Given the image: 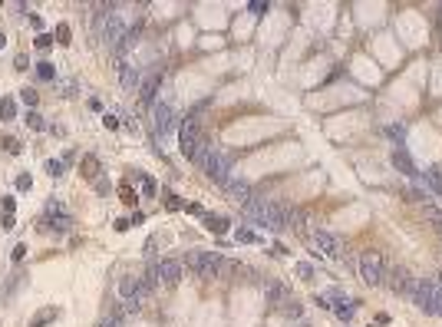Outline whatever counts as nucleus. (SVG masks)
<instances>
[{
  "label": "nucleus",
  "instance_id": "f257e3e1",
  "mask_svg": "<svg viewBox=\"0 0 442 327\" xmlns=\"http://www.w3.org/2000/svg\"><path fill=\"white\" fill-rule=\"evenodd\" d=\"M188 268L195 271V278L201 281H214L225 268V258L214 255V251H191L188 255Z\"/></svg>",
  "mask_w": 442,
  "mask_h": 327
},
{
  "label": "nucleus",
  "instance_id": "f03ea898",
  "mask_svg": "<svg viewBox=\"0 0 442 327\" xmlns=\"http://www.w3.org/2000/svg\"><path fill=\"white\" fill-rule=\"evenodd\" d=\"M360 278H363L370 287L386 284V261H383V255L363 251V255H360Z\"/></svg>",
  "mask_w": 442,
  "mask_h": 327
},
{
  "label": "nucleus",
  "instance_id": "7ed1b4c3",
  "mask_svg": "<svg viewBox=\"0 0 442 327\" xmlns=\"http://www.w3.org/2000/svg\"><path fill=\"white\" fill-rule=\"evenodd\" d=\"M228 169H231V159H228V155H221L218 149H211V155H208L205 166H201V172H205L214 185H228V179H231Z\"/></svg>",
  "mask_w": 442,
  "mask_h": 327
},
{
  "label": "nucleus",
  "instance_id": "20e7f679",
  "mask_svg": "<svg viewBox=\"0 0 442 327\" xmlns=\"http://www.w3.org/2000/svg\"><path fill=\"white\" fill-rule=\"evenodd\" d=\"M314 248L320 251V258H330V261H340L343 258V241L330 232H317L314 235Z\"/></svg>",
  "mask_w": 442,
  "mask_h": 327
},
{
  "label": "nucleus",
  "instance_id": "39448f33",
  "mask_svg": "<svg viewBox=\"0 0 442 327\" xmlns=\"http://www.w3.org/2000/svg\"><path fill=\"white\" fill-rule=\"evenodd\" d=\"M103 37H106V43H112V47H119V43H122V37H126V17L119 14L116 7H112L109 14H106Z\"/></svg>",
  "mask_w": 442,
  "mask_h": 327
},
{
  "label": "nucleus",
  "instance_id": "423d86ee",
  "mask_svg": "<svg viewBox=\"0 0 442 327\" xmlns=\"http://www.w3.org/2000/svg\"><path fill=\"white\" fill-rule=\"evenodd\" d=\"M178 142H182V155H185V159H191L195 145L201 142V139H198V119H195V116H188V119L178 126Z\"/></svg>",
  "mask_w": 442,
  "mask_h": 327
},
{
  "label": "nucleus",
  "instance_id": "0eeeda50",
  "mask_svg": "<svg viewBox=\"0 0 442 327\" xmlns=\"http://www.w3.org/2000/svg\"><path fill=\"white\" fill-rule=\"evenodd\" d=\"M324 301H327V307H333V311H337V317H340V320H350V317H353V311H356L353 301H350L343 291H337V287H330V291H327Z\"/></svg>",
  "mask_w": 442,
  "mask_h": 327
},
{
  "label": "nucleus",
  "instance_id": "6e6552de",
  "mask_svg": "<svg viewBox=\"0 0 442 327\" xmlns=\"http://www.w3.org/2000/svg\"><path fill=\"white\" fill-rule=\"evenodd\" d=\"M158 284H165V287L182 284V261H175V258L158 261Z\"/></svg>",
  "mask_w": 442,
  "mask_h": 327
},
{
  "label": "nucleus",
  "instance_id": "1a4fd4ad",
  "mask_svg": "<svg viewBox=\"0 0 442 327\" xmlns=\"http://www.w3.org/2000/svg\"><path fill=\"white\" fill-rule=\"evenodd\" d=\"M221 192L228 195L231 202H238V205H245V202H251V185L245 182V179H228V185H221Z\"/></svg>",
  "mask_w": 442,
  "mask_h": 327
},
{
  "label": "nucleus",
  "instance_id": "9d476101",
  "mask_svg": "<svg viewBox=\"0 0 442 327\" xmlns=\"http://www.w3.org/2000/svg\"><path fill=\"white\" fill-rule=\"evenodd\" d=\"M158 86H162V73H149V76L139 83V99H142L145 106H152V103H155Z\"/></svg>",
  "mask_w": 442,
  "mask_h": 327
},
{
  "label": "nucleus",
  "instance_id": "9b49d317",
  "mask_svg": "<svg viewBox=\"0 0 442 327\" xmlns=\"http://www.w3.org/2000/svg\"><path fill=\"white\" fill-rule=\"evenodd\" d=\"M172 129V106L168 103H155V132H168Z\"/></svg>",
  "mask_w": 442,
  "mask_h": 327
},
{
  "label": "nucleus",
  "instance_id": "f8f14e48",
  "mask_svg": "<svg viewBox=\"0 0 442 327\" xmlns=\"http://www.w3.org/2000/svg\"><path fill=\"white\" fill-rule=\"evenodd\" d=\"M412 287H416V281H412L406 271L396 268V271H393V291H396V294H409L412 297Z\"/></svg>",
  "mask_w": 442,
  "mask_h": 327
},
{
  "label": "nucleus",
  "instance_id": "ddd939ff",
  "mask_svg": "<svg viewBox=\"0 0 442 327\" xmlns=\"http://www.w3.org/2000/svg\"><path fill=\"white\" fill-rule=\"evenodd\" d=\"M205 225H208V232H214V235H225L231 228V222L225 215H205Z\"/></svg>",
  "mask_w": 442,
  "mask_h": 327
},
{
  "label": "nucleus",
  "instance_id": "4468645a",
  "mask_svg": "<svg viewBox=\"0 0 442 327\" xmlns=\"http://www.w3.org/2000/svg\"><path fill=\"white\" fill-rule=\"evenodd\" d=\"M393 166L399 169V172H406V176H416V166H412V159L406 155V152H393Z\"/></svg>",
  "mask_w": 442,
  "mask_h": 327
},
{
  "label": "nucleus",
  "instance_id": "2eb2a0df",
  "mask_svg": "<svg viewBox=\"0 0 442 327\" xmlns=\"http://www.w3.org/2000/svg\"><path fill=\"white\" fill-rule=\"evenodd\" d=\"M422 182H426L435 195H442V172H439V169H429L426 176H422Z\"/></svg>",
  "mask_w": 442,
  "mask_h": 327
},
{
  "label": "nucleus",
  "instance_id": "dca6fc26",
  "mask_svg": "<svg viewBox=\"0 0 442 327\" xmlns=\"http://www.w3.org/2000/svg\"><path fill=\"white\" fill-rule=\"evenodd\" d=\"M139 33H142V27H132V30H126V37H122V43H119V53H126V50L135 47V40H139Z\"/></svg>",
  "mask_w": 442,
  "mask_h": 327
},
{
  "label": "nucleus",
  "instance_id": "f3484780",
  "mask_svg": "<svg viewBox=\"0 0 442 327\" xmlns=\"http://www.w3.org/2000/svg\"><path fill=\"white\" fill-rule=\"evenodd\" d=\"M83 176L86 179H103L99 176V159H96V155H86V159H83Z\"/></svg>",
  "mask_w": 442,
  "mask_h": 327
},
{
  "label": "nucleus",
  "instance_id": "a211bd4d",
  "mask_svg": "<svg viewBox=\"0 0 442 327\" xmlns=\"http://www.w3.org/2000/svg\"><path fill=\"white\" fill-rule=\"evenodd\" d=\"M56 317H60V307H47V311L40 314V317H33V320H30V327H47L50 320H56Z\"/></svg>",
  "mask_w": 442,
  "mask_h": 327
},
{
  "label": "nucleus",
  "instance_id": "6ab92c4d",
  "mask_svg": "<svg viewBox=\"0 0 442 327\" xmlns=\"http://www.w3.org/2000/svg\"><path fill=\"white\" fill-rule=\"evenodd\" d=\"M208 155H211V145H208V142H198V145H195V152H191V162H195V166L201 169Z\"/></svg>",
  "mask_w": 442,
  "mask_h": 327
},
{
  "label": "nucleus",
  "instance_id": "aec40b11",
  "mask_svg": "<svg viewBox=\"0 0 442 327\" xmlns=\"http://www.w3.org/2000/svg\"><path fill=\"white\" fill-rule=\"evenodd\" d=\"M47 225H50V232H70V218H66V215H50L47 218Z\"/></svg>",
  "mask_w": 442,
  "mask_h": 327
},
{
  "label": "nucleus",
  "instance_id": "412c9836",
  "mask_svg": "<svg viewBox=\"0 0 442 327\" xmlns=\"http://www.w3.org/2000/svg\"><path fill=\"white\" fill-rule=\"evenodd\" d=\"M264 291H268L271 301H284V297H287V287H284V284H277V281H274V284H264Z\"/></svg>",
  "mask_w": 442,
  "mask_h": 327
},
{
  "label": "nucleus",
  "instance_id": "4be33fe9",
  "mask_svg": "<svg viewBox=\"0 0 442 327\" xmlns=\"http://www.w3.org/2000/svg\"><path fill=\"white\" fill-rule=\"evenodd\" d=\"M14 116H17V106H14V99H0V122L14 119Z\"/></svg>",
  "mask_w": 442,
  "mask_h": 327
},
{
  "label": "nucleus",
  "instance_id": "5701e85b",
  "mask_svg": "<svg viewBox=\"0 0 442 327\" xmlns=\"http://www.w3.org/2000/svg\"><path fill=\"white\" fill-rule=\"evenodd\" d=\"M119 76H122V86H132V83H135V66L122 63V70H119Z\"/></svg>",
  "mask_w": 442,
  "mask_h": 327
},
{
  "label": "nucleus",
  "instance_id": "b1692460",
  "mask_svg": "<svg viewBox=\"0 0 442 327\" xmlns=\"http://www.w3.org/2000/svg\"><path fill=\"white\" fill-rule=\"evenodd\" d=\"M47 172H50L53 179H60V176L66 172V162H60V159H50V162H47Z\"/></svg>",
  "mask_w": 442,
  "mask_h": 327
},
{
  "label": "nucleus",
  "instance_id": "393cba45",
  "mask_svg": "<svg viewBox=\"0 0 442 327\" xmlns=\"http://www.w3.org/2000/svg\"><path fill=\"white\" fill-rule=\"evenodd\" d=\"M37 76H40V80H53V76H56L53 63H37Z\"/></svg>",
  "mask_w": 442,
  "mask_h": 327
},
{
  "label": "nucleus",
  "instance_id": "a878e982",
  "mask_svg": "<svg viewBox=\"0 0 442 327\" xmlns=\"http://www.w3.org/2000/svg\"><path fill=\"white\" fill-rule=\"evenodd\" d=\"M119 195H122V202H126V205H135V202H139V195H135L129 185H119Z\"/></svg>",
  "mask_w": 442,
  "mask_h": 327
},
{
  "label": "nucleus",
  "instance_id": "bb28decb",
  "mask_svg": "<svg viewBox=\"0 0 442 327\" xmlns=\"http://www.w3.org/2000/svg\"><path fill=\"white\" fill-rule=\"evenodd\" d=\"M142 192L149 195V199H152V195H158V185H155V179H152V176H142Z\"/></svg>",
  "mask_w": 442,
  "mask_h": 327
},
{
  "label": "nucleus",
  "instance_id": "cd10ccee",
  "mask_svg": "<svg viewBox=\"0 0 442 327\" xmlns=\"http://www.w3.org/2000/svg\"><path fill=\"white\" fill-rule=\"evenodd\" d=\"M27 126H30V129H37V132H40V129H47V122L40 119V112H27Z\"/></svg>",
  "mask_w": 442,
  "mask_h": 327
},
{
  "label": "nucleus",
  "instance_id": "c85d7f7f",
  "mask_svg": "<svg viewBox=\"0 0 442 327\" xmlns=\"http://www.w3.org/2000/svg\"><path fill=\"white\" fill-rule=\"evenodd\" d=\"M248 10H251V14H268V4H264V0H251V4H248Z\"/></svg>",
  "mask_w": 442,
  "mask_h": 327
},
{
  "label": "nucleus",
  "instance_id": "c756f323",
  "mask_svg": "<svg viewBox=\"0 0 442 327\" xmlns=\"http://www.w3.org/2000/svg\"><path fill=\"white\" fill-rule=\"evenodd\" d=\"M56 40L63 43V47L70 43V27H66V24H60V27H56Z\"/></svg>",
  "mask_w": 442,
  "mask_h": 327
},
{
  "label": "nucleus",
  "instance_id": "7c9ffc66",
  "mask_svg": "<svg viewBox=\"0 0 442 327\" xmlns=\"http://www.w3.org/2000/svg\"><path fill=\"white\" fill-rule=\"evenodd\" d=\"M162 199H165V208H182V199H178V195H172V192H165Z\"/></svg>",
  "mask_w": 442,
  "mask_h": 327
},
{
  "label": "nucleus",
  "instance_id": "2f4dec72",
  "mask_svg": "<svg viewBox=\"0 0 442 327\" xmlns=\"http://www.w3.org/2000/svg\"><path fill=\"white\" fill-rule=\"evenodd\" d=\"M235 238H238V241H248V245H254V241H258V235H254V232H248V228H241V232H238Z\"/></svg>",
  "mask_w": 442,
  "mask_h": 327
},
{
  "label": "nucleus",
  "instance_id": "473e14b6",
  "mask_svg": "<svg viewBox=\"0 0 442 327\" xmlns=\"http://www.w3.org/2000/svg\"><path fill=\"white\" fill-rule=\"evenodd\" d=\"M37 47L40 50H50V47H53V37H50V33H40V37H37Z\"/></svg>",
  "mask_w": 442,
  "mask_h": 327
},
{
  "label": "nucleus",
  "instance_id": "72a5a7b5",
  "mask_svg": "<svg viewBox=\"0 0 442 327\" xmlns=\"http://www.w3.org/2000/svg\"><path fill=\"white\" fill-rule=\"evenodd\" d=\"M300 311H304L300 304H284V314H287V317H300Z\"/></svg>",
  "mask_w": 442,
  "mask_h": 327
},
{
  "label": "nucleus",
  "instance_id": "f704fd0d",
  "mask_svg": "<svg viewBox=\"0 0 442 327\" xmlns=\"http://www.w3.org/2000/svg\"><path fill=\"white\" fill-rule=\"evenodd\" d=\"M20 96H24V103H27V106H37V89H24Z\"/></svg>",
  "mask_w": 442,
  "mask_h": 327
},
{
  "label": "nucleus",
  "instance_id": "c9c22d12",
  "mask_svg": "<svg viewBox=\"0 0 442 327\" xmlns=\"http://www.w3.org/2000/svg\"><path fill=\"white\" fill-rule=\"evenodd\" d=\"M30 185H33V179H30V176H20V179H17V189H20V192H27Z\"/></svg>",
  "mask_w": 442,
  "mask_h": 327
},
{
  "label": "nucleus",
  "instance_id": "e433bc0d",
  "mask_svg": "<svg viewBox=\"0 0 442 327\" xmlns=\"http://www.w3.org/2000/svg\"><path fill=\"white\" fill-rule=\"evenodd\" d=\"M310 274H314L310 264H297V278H310Z\"/></svg>",
  "mask_w": 442,
  "mask_h": 327
},
{
  "label": "nucleus",
  "instance_id": "4c0bfd02",
  "mask_svg": "<svg viewBox=\"0 0 442 327\" xmlns=\"http://www.w3.org/2000/svg\"><path fill=\"white\" fill-rule=\"evenodd\" d=\"M185 208V212H188V215H201V218H205V212H201V205H195V202H191V205H182Z\"/></svg>",
  "mask_w": 442,
  "mask_h": 327
},
{
  "label": "nucleus",
  "instance_id": "58836bf2",
  "mask_svg": "<svg viewBox=\"0 0 442 327\" xmlns=\"http://www.w3.org/2000/svg\"><path fill=\"white\" fill-rule=\"evenodd\" d=\"M129 225H132V218H119V222H116V232H129Z\"/></svg>",
  "mask_w": 442,
  "mask_h": 327
},
{
  "label": "nucleus",
  "instance_id": "ea45409f",
  "mask_svg": "<svg viewBox=\"0 0 442 327\" xmlns=\"http://www.w3.org/2000/svg\"><path fill=\"white\" fill-rule=\"evenodd\" d=\"M24 255H27V248H24V245H17V248H14V255H10V258H14V261H24Z\"/></svg>",
  "mask_w": 442,
  "mask_h": 327
},
{
  "label": "nucleus",
  "instance_id": "a19ab883",
  "mask_svg": "<svg viewBox=\"0 0 442 327\" xmlns=\"http://www.w3.org/2000/svg\"><path fill=\"white\" fill-rule=\"evenodd\" d=\"M103 122H106V129H119V116H106Z\"/></svg>",
  "mask_w": 442,
  "mask_h": 327
},
{
  "label": "nucleus",
  "instance_id": "79ce46f5",
  "mask_svg": "<svg viewBox=\"0 0 442 327\" xmlns=\"http://www.w3.org/2000/svg\"><path fill=\"white\" fill-rule=\"evenodd\" d=\"M27 66H30V60H27V53H20L17 56V70H27Z\"/></svg>",
  "mask_w": 442,
  "mask_h": 327
},
{
  "label": "nucleus",
  "instance_id": "37998d69",
  "mask_svg": "<svg viewBox=\"0 0 442 327\" xmlns=\"http://www.w3.org/2000/svg\"><path fill=\"white\" fill-rule=\"evenodd\" d=\"M30 27H33V30H43V17L33 14V17H30Z\"/></svg>",
  "mask_w": 442,
  "mask_h": 327
},
{
  "label": "nucleus",
  "instance_id": "c03bdc74",
  "mask_svg": "<svg viewBox=\"0 0 442 327\" xmlns=\"http://www.w3.org/2000/svg\"><path fill=\"white\" fill-rule=\"evenodd\" d=\"M4 43H7V37H4V33H0V50H4Z\"/></svg>",
  "mask_w": 442,
  "mask_h": 327
}]
</instances>
